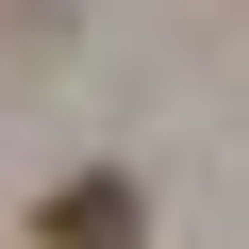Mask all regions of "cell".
Here are the masks:
<instances>
[{"mask_svg": "<svg viewBox=\"0 0 249 249\" xmlns=\"http://www.w3.org/2000/svg\"><path fill=\"white\" fill-rule=\"evenodd\" d=\"M133 216H150V199L116 183V166H100V183H50V199H34V232H50V249H133Z\"/></svg>", "mask_w": 249, "mask_h": 249, "instance_id": "obj_1", "label": "cell"}]
</instances>
